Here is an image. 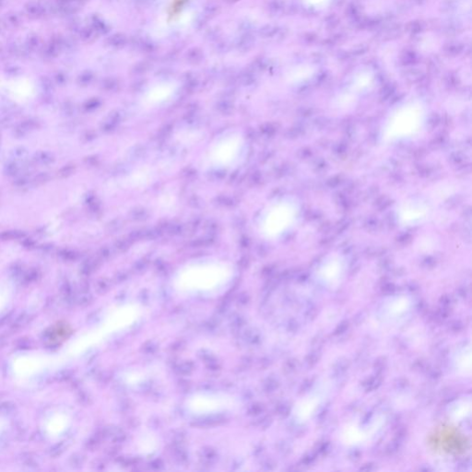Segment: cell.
Returning a JSON list of instances; mask_svg holds the SVG:
<instances>
[{
    "label": "cell",
    "instance_id": "obj_1",
    "mask_svg": "<svg viewBox=\"0 0 472 472\" xmlns=\"http://www.w3.org/2000/svg\"><path fill=\"white\" fill-rule=\"evenodd\" d=\"M296 213V205L292 202H280L271 207L263 220L264 233L269 236L283 233L291 225Z\"/></svg>",
    "mask_w": 472,
    "mask_h": 472
},
{
    "label": "cell",
    "instance_id": "obj_2",
    "mask_svg": "<svg viewBox=\"0 0 472 472\" xmlns=\"http://www.w3.org/2000/svg\"><path fill=\"white\" fill-rule=\"evenodd\" d=\"M8 95L16 101H24L36 94V85L34 81L28 78H15L7 80L3 84Z\"/></svg>",
    "mask_w": 472,
    "mask_h": 472
},
{
    "label": "cell",
    "instance_id": "obj_3",
    "mask_svg": "<svg viewBox=\"0 0 472 472\" xmlns=\"http://www.w3.org/2000/svg\"><path fill=\"white\" fill-rule=\"evenodd\" d=\"M421 114L411 111H404L398 117L394 118L391 124L392 136H405L417 128L421 122Z\"/></svg>",
    "mask_w": 472,
    "mask_h": 472
},
{
    "label": "cell",
    "instance_id": "obj_4",
    "mask_svg": "<svg viewBox=\"0 0 472 472\" xmlns=\"http://www.w3.org/2000/svg\"><path fill=\"white\" fill-rule=\"evenodd\" d=\"M241 150V143L239 138H230L222 140L219 143L217 148L214 150V158L218 163L222 165L230 163L233 159L236 158L237 154Z\"/></svg>",
    "mask_w": 472,
    "mask_h": 472
}]
</instances>
